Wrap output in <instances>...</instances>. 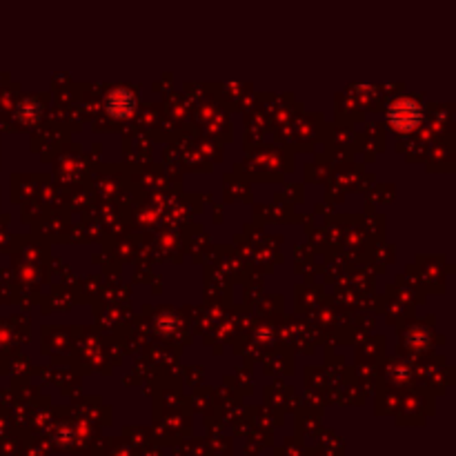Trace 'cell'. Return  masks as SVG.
Listing matches in <instances>:
<instances>
[{
  "label": "cell",
  "mask_w": 456,
  "mask_h": 456,
  "mask_svg": "<svg viewBox=\"0 0 456 456\" xmlns=\"http://www.w3.org/2000/svg\"><path fill=\"white\" fill-rule=\"evenodd\" d=\"M40 109H42V105L38 100H23L20 102V109H18V116L25 121V123H34L38 116H40Z\"/></svg>",
  "instance_id": "cell-3"
},
{
  "label": "cell",
  "mask_w": 456,
  "mask_h": 456,
  "mask_svg": "<svg viewBox=\"0 0 456 456\" xmlns=\"http://www.w3.org/2000/svg\"><path fill=\"white\" fill-rule=\"evenodd\" d=\"M105 107H107V114L112 116V119L125 121L136 112V96L131 90H127V87H116V90H112L107 94Z\"/></svg>",
  "instance_id": "cell-2"
},
{
  "label": "cell",
  "mask_w": 456,
  "mask_h": 456,
  "mask_svg": "<svg viewBox=\"0 0 456 456\" xmlns=\"http://www.w3.org/2000/svg\"><path fill=\"white\" fill-rule=\"evenodd\" d=\"M388 121L396 131L409 134L423 123V105L414 98H396L388 109Z\"/></svg>",
  "instance_id": "cell-1"
}]
</instances>
